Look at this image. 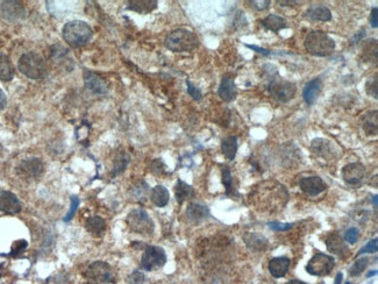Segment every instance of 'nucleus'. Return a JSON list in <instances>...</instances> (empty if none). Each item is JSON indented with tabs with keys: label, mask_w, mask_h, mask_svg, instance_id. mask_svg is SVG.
<instances>
[{
	"label": "nucleus",
	"mask_w": 378,
	"mask_h": 284,
	"mask_svg": "<svg viewBox=\"0 0 378 284\" xmlns=\"http://www.w3.org/2000/svg\"><path fill=\"white\" fill-rule=\"evenodd\" d=\"M299 186L305 193L309 194V196H318L327 190V184L318 176L303 178L299 182Z\"/></svg>",
	"instance_id": "nucleus-14"
},
{
	"label": "nucleus",
	"mask_w": 378,
	"mask_h": 284,
	"mask_svg": "<svg viewBox=\"0 0 378 284\" xmlns=\"http://www.w3.org/2000/svg\"><path fill=\"white\" fill-rule=\"evenodd\" d=\"M361 125L363 132L369 136H376L378 134V112L377 109L369 111L362 116Z\"/></svg>",
	"instance_id": "nucleus-20"
},
{
	"label": "nucleus",
	"mask_w": 378,
	"mask_h": 284,
	"mask_svg": "<svg viewBox=\"0 0 378 284\" xmlns=\"http://www.w3.org/2000/svg\"><path fill=\"white\" fill-rule=\"evenodd\" d=\"M3 14L10 20L22 19L26 17V10L19 2H4L2 5Z\"/></svg>",
	"instance_id": "nucleus-21"
},
{
	"label": "nucleus",
	"mask_w": 378,
	"mask_h": 284,
	"mask_svg": "<svg viewBox=\"0 0 378 284\" xmlns=\"http://www.w3.org/2000/svg\"><path fill=\"white\" fill-rule=\"evenodd\" d=\"M359 238H360L359 230L354 229V227L353 229H349L344 234V241L351 243V245H355V243L359 241Z\"/></svg>",
	"instance_id": "nucleus-38"
},
{
	"label": "nucleus",
	"mask_w": 378,
	"mask_h": 284,
	"mask_svg": "<svg viewBox=\"0 0 378 284\" xmlns=\"http://www.w3.org/2000/svg\"><path fill=\"white\" fill-rule=\"evenodd\" d=\"M289 284H306V283H304V282H301V281H298V279H292V281L289 282Z\"/></svg>",
	"instance_id": "nucleus-51"
},
{
	"label": "nucleus",
	"mask_w": 378,
	"mask_h": 284,
	"mask_svg": "<svg viewBox=\"0 0 378 284\" xmlns=\"http://www.w3.org/2000/svg\"><path fill=\"white\" fill-rule=\"evenodd\" d=\"M268 226L273 231H288V230H290L293 225L292 224H280V222H277V221H271V222H269Z\"/></svg>",
	"instance_id": "nucleus-43"
},
{
	"label": "nucleus",
	"mask_w": 378,
	"mask_h": 284,
	"mask_svg": "<svg viewBox=\"0 0 378 284\" xmlns=\"http://www.w3.org/2000/svg\"><path fill=\"white\" fill-rule=\"evenodd\" d=\"M246 245L250 248L251 250L255 251H261L267 249L268 247V240L265 239L263 235L256 234V233H249L246 234L243 238Z\"/></svg>",
	"instance_id": "nucleus-26"
},
{
	"label": "nucleus",
	"mask_w": 378,
	"mask_h": 284,
	"mask_svg": "<svg viewBox=\"0 0 378 284\" xmlns=\"http://www.w3.org/2000/svg\"><path fill=\"white\" fill-rule=\"evenodd\" d=\"M261 25H262L267 31L273 32V33H278L279 31L288 27V22L287 20L279 17V15L270 14L261 21Z\"/></svg>",
	"instance_id": "nucleus-24"
},
{
	"label": "nucleus",
	"mask_w": 378,
	"mask_h": 284,
	"mask_svg": "<svg viewBox=\"0 0 378 284\" xmlns=\"http://www.w3.org/2000/svg\"><path fill=\"white\" fill-rule=\"evenodd\" d=\"M368 262H369L368 258H361L357 260V261L354 263L351 269H349V275L351 276L361 275L362 273H363V270L365 269V268H367Z\"/></svg>",
	"instance_id": "nucleus-35"
},
{
	"label": "nucleus",
	"mask_w": 378,
	"mask_h": 284,
	"mask_svg": "<svg viewBox=\"0 0 378 284\" xmlns=\"http://www.w3.org/2000/svg\"><path fill=\"white\" fill-rule=\"evenodd\" d=\"M377 249H378V239L375 238L373 240L369 241L367 245H365L363 248H362L359 251V253H357V255H362V254H365V253L372 254V253H376Z\"/></svg>",
	"instance_id": "nucleus-40"
},
{
	"label": "nucleus",
	"mask_w": 378,
	"mask_h": 284,
	"mask_svg": "<svg viewBox=\"0 0 378 284\" xmlns=\"http://www.w3.org/2000/svg\"><path fill=\"white\" fill-rule=\"evenodd\" d=\"M377 41L376 40H370V41H368V43L365 44V46L363 47V49H362V54H363V58L369 61V62H377V49H375L376 47H373V50H372V46L373 44H376Z\"/></svg>",
	"instance_id": "nucleus-33"
},
{
	"label": "nucleus",
	"mask_w": 378,
	"mask_h": 284,
	"mask_svg": "<svg viewBox=\"0 0 378 284\" xmlns=\"http://www.w3.org/2000/svg\"><path fill=\"white\" fill-rule=\"evenodd\" d=\"M186 85H187V92H188V95H190L192 97V98H194L197 101H199L200 99L203 98L202 91H200L198 88H196L195 85L190 82V80H186Z\"/></svg>",
	"instance_id": "nucleus-41"
},
{
	"label": "nucleus",
	"mask_w": 378,
	"mask_h": 284,
	"mask_svg": "<svg viewBox=\"0 0 378 284\" xmlns=\"http://www.w3.org/2000/svg\"><path fill=\"white\" fill-rule=\"evenodd\" d=\"M250 5L257 11H264L270 5V2L269 0H265V2H250Z\"/></svg>",
	"instance_id": "nucleus-46"
},
{
	"label": "nucleus",
	"mask_w": 378,
	"mask_h": 284,
	"mask_svg": "<svg viewBox=\"0 0 378 284\" xmlns=\"http://www.w3.org/2000/svg\"><path fill=\"white\" fill-rule=\"evenodd\" d=\"M223 184L225 185V189H226V193L229 194V196H234L236 193V190L234 188V183H233V177L231 174V169L228 167H224L223 168Z\"/></svg>",
	"instance_id": "nucleus-32"
},
{
	"label": "nucleus",
	"mask_w": 378,
	"mask_h": 284,
	"mask_svg": "<svg viewBox=\"0 0 378 284\" xmlns=\"http://www.w3.org/2000/svg\"><path fill=\"white\" fill-rule=\"evenodd\" d=\"M345 284H351V283H349V282H347V283H345Z\"/></svg>",
	"instance_id": "nucleus-55"
},
{
	"label": "nucleus",
	"mask_w": 378,
	"mask_h": 284,
	"mask_svg": "<svg viewBox=\"0 0 378 284\" xmlns=\"http://www.w3.org/2000/svg\"><path fill=\"white\" fill-rule=\"evenodd\" d=\"M14 76V70L10 59L5 54L0 52V79L4 82H10Z\"/></svg>",
	"instance_id": "nucleus-30"
},
{
	"label": "nucleus",
	"mask_w": 378,
	"mask_h": 284,
	"mask_svg": "<svg viewBox=\"0 0 378 284\" xmlns=\"http://www.w3.org/2000/svg\"><path fill=\"white\" fill-rule=\"evenodd\" d=\"M319 284H324V283H319Z\"/></svg>",
	"instance_id": "nucleus-56"
},
{
	"label": "nucleus",
	"mask_w": 378,
	"mask_h": 284,
	"mask_svg": "<svg viewBox=\"0 0 378 284\" xmlns=\"http://www.w3.org/2000/svg\"><path fill=\"white\" fill-rule=\"evenodd\" d=\"M167 262V254L162 247L148 246L141 259V267L147 271L161 269Z\"/></svg>",
	"instance_id": "nucleus-7"
},
{
	"label": "nucleus",
	"mask_w": 378,
	"mask_h": 284,
	"mask_svg": "<svg viewBox=\"0 0 378 284\" xmlns=\"http://www.w3.org/2000/svg\"><path fill=\"white\" fill-rule=\"evenodd\" d=\"M19 70L23 75L29 77L32 79H42L46 77L48 72V67L46 61L43 60L41 55L36 52H26L19 60Z\"/></svg>",
	"instance_id": "nucleus-4"
},
{
	"label": "nucleus",
	"mask_w": 378,
	"mask_h": 284,
	"mask_svg": "<svg viewBox=\"0 0 378 284\" xmlns=\"http://www.w3.org/2000/svg\"><path fill=\"white\" fill-rule=\"evenodd\" d=\"M335 266V260L333 257L323 253L316 254L306 266V271L313 276H326L333 270Z\"/></svg>",
	"instance_id": "nucleus-9"
},
{
	"label": "nucleus",
	"mask_w": 378,
	"mask_h": 284,
	"mask_svg": "<svg viewBox=\"0 0 378 284\" xmlns=\"http://www.w3.org/2000/svg\"><path fill=\"white\" fill-rule=\"evenodd\" d=\"M158 7V2L156 0H133L128 2L127 10L134 11L139 14H148L154 11Z\"/></svg>",
	"instance_id": "nucleus-25"
},
{
	"label": "nucleus",
	"mask_w": 378,
	"mask_h": 284,
	"mask_svg": "<svg viewBox=\"0 0 378 284\" xmlns=\"http://www.w3.org/2000/svg\"><path fill=\"white\" fill-rule=\"evenodd\" d=\"M210 216V211L206 205L200 203H191L186 209V217L192 222H200Z\"/></svg>",
	"instance_id": "nucleus-23"
},
{
	"label": "nucleus",
	"mask_w": 378,
	"mask_h": 284,
	"mask_svg": "<svg viewBox=\"0 0 378 284\" xmlns=\"http://www.w3.org/2000/svg\"><path fill=\"white\" fill-rule=\"evenodd\" d=\"M151 172L152 174H156V175L164 173V164L160 160H155L151 163Z\"/></svg>",
	"instance_id": "nucleus-44"
},
{
	"label": "nucleus",
	"mask_w": 378,
	"mask_h": 284,
	"mask_svg": "<svg viewBox=\"0 0 378 284\" xmlns=\"http://www.w3.org/2000/svg\"><path fill=\"white\" fill-rule=\"evenodd\" d=\"M150 200L159 208H164L170 200V194L167 188H164L163 185H158L151 190Z\"/></svg>",
	"instance_id": "nucleus-27"
},
{
	"label": "nucleus",
	"mask_w": 378,
	"mask_h": 284,
	"mask_svg": "<svg viewBox=\"0 0 378 284\" xmlns=\"http://www.w3.org/2000/svg\"><path fill=\"white\" fill-rule=\"evenodd\" d=\"M305 49L308 54L318 58H327L335 50V41L325 32L314 31L308 33L305 39Z\"/></svg>",
	"instance_id": "nucleus-2"
},
{
	"label": "nucleus",
	"mask_w": 378,
	"mask_h": 284,
	"mask_svg": "<svg viewBox=\"0 0 378 284\" xmlns=\"http://www.w3.org/2000/svg\"><path fill=\"white\" fill-rule=\"evenodd\" d=\"M373 206H375V210H377V194L376 196H373Z\"/></svg>",
	"instance_id": "nucleus-52"
},
{
	"label": "nucleus",
	"mask_w": 378,
	"mask_h": 284,
	"mask_svg": "<svg viewBox=\"0 0 378 284\" xmlns=\"http://www.w3.org/2000/svg\"><path fill=\"white\" fill-rule=\"evenodd\" d=\"M126 222L132 232L141 235H150L154 232V222L146 211L142 209H135L128 214Z\"/></svg>",
	"instance_id": "nucleus-5"
},
{
	"label": "nucleus",
	"mask_w": 378,
	"mask_h": 284,
	"mask_svg": "<svg viewBox=\"0 0 378 284\" xmlns=\"http://www.w3.org/2000/svg\"><path fill=\"white\" fill-rule=\"evenodd\" d=\"M305 17L311 21L326 22L332 19V12L327 6L321 5V4H313L307 9Z\"/></svg>",
	"instance_id": "nucleus-18"
},
{
	"label": "nucleus",
	"mask_w": 378,
	"mask_h": 284,
	"mask_svg": "<svg viewBox=\"0 0 378 284\" xmlns=\"http://www.w3.org/2000/svg\"><path fill=\"white\" fill-rule=\"evenodd\" d=\"M378 9L377 7H373L371 10V17H370V22H371L372 28H377L378 27Z\"/></svg>",
	"instance_id": "nucleus-47"
},
{
	"label": "nucleus",
	"mask_w": 378,
	"mask_h": 284,
	"mask_svg": "<svg viewBox=\"0 0 378 284\" xmlns=\"http://www.w3.org/2000/svg\"><path fill=\"white\" fill-rule=\"evenodd\" d=\"M43 163L39 159H28L22 161L17 168L18 174L21 177L28 178V180H35L42 175Z\"/></svg>",
	"instance_id": "nucleus-12"
},
{
	"label": "nucleus",
	"mask_w": 378,
	"mask_h": 284,
	"mask_svg": "<svg viewBox=\"0 0 378 284\" xmlns=\"http://www.w3.org/2000/svg\"><path fill=\"white\" fill-rule=\"evenodd\" d=\"M144 276L140 271H134L131 275V284H143Z\"/></svg>",
	"instance_id": "nucleus-45"
},
{
	"label": "nucleus",
	"mask_w": 378,
	"mask_h": 284,
	"mask_svg": "<svg viewBox=\"0 0 378 284\" xmlns=\"http://www.w3.org/2000/svg\"><path fill=\"white\" fill-rule=\"evenodd\" d=\"M195 194V190L191 185H188L183 182L182 180H178L175 186V197L179 204H182L185 201L190 200Z\"/></svg>",
	"instance_id": "nucleus-28"
},
{
	"label": "nucleus",
	"mask_w": 378,
	"mask_h": 284,
	"mask_svg": "<svg viewBox=\"0 0 378 284\" xmlns=\"http://www.w3.org/2000/svg\"><path fill=\"white\" fill-rule=\"evenodd\" d=\"M341 282H342V274L339 273V274H337V276H336L334 284H341Z\"/></svg>",
	"instance_id": "nucleus-50"
},
{
	"label": "nucleus",
	"mask_w": 378,
	"mask_h": 284,
	"mask_svg": "<svg viewBox=\"0 0 378 284\" xmlns=\"http://www.w3.org/2000/svg\"><path fill=\"white\" fill-rule=\"evenodd\" d=\"M147 190H148V185L144 184L143 182H140L138 185H135L134 191H132L135 194V198H142L147 194Z\"/></svg>",
	"instance_id": "nucleus-42"
},
{
	"label": "nucleus",
	"mask_w": 378,
	"mask_h": 284,
	"mask_svg": "<svg viewBox=\"0 0 378 284\" xmlns=\"http://www.w3.org/2000/svg\"><path fill=\"white\" fill-rule=\"evenodd\" d=\"M6 105H7V98H6V95H5V92H4V91L2 90V89H0V111H2V109L5 108V107H6Z\"/></svg>",
	"instance_id": "nucleus-49"
},
{
	"label": "nucleus",
	"mask_w": 378,
	"mask_h": 284,
	"mask_svg": "<svg viewBox=\"0 0 378 284\" xmlns=\"http://www.w3.org/2000/svg\"><path fill=\"white\" fill-rule=\"evenodd\" d=\"M377 273V271L375 270V271H372V273H369V275H368V277H370V276H372L373 274H376Z\"/></svg>",
	"instance_id": "nucleus-54"
},
{
	"label": "nucleus",
	"mask_w": 378,
	"mask_h": 284,
	"mask_svg": "<svg viewBox=\"0 0 378 284\" xmlns=\"http://www.w3.org/2000/svg\"><path fill=\"white\" fill-rule=\"evenodd\" d=\"M27 246H28V243L25 240H18V241H15L13 243V245H12L11 255H13V257H18V255L21 254L23 250H26Z\"/></svg>",
	"instance_id": "nucleus-39"
},
{
	"label": "nucleus",
	"mask_w": 378,
	"mask_h": 284,
	"mask_svg": "<svg viewBox=\"0 0 378 284\" xmlns=\"http://www.w3.org/2000/svg\"><path fill=\"white\" fill-rule=\"evenodd\" d=\"M342 177L348 185L353 186V188H360L364 184L365 178H367V172H365L363 164L360 162H355V163L344 165L342 169Z\"/></svg>",
	"instance_id": "nucleus-11"
},
{
	"label": "nucleus",
	"mask_w": 378,
	"mask_h": 284,
	"mask_svg": "<svg viewBox=\"0 0 378 284\" xmlns=\"http://www.w3.org/2000/svg\"><path fill=\"white\" fill-rule=\"evenodd\" d=\"M128 162H130V157H128L126 153L118 154V156H116V159L114 161V168H113V172L115 175L121 174L123 170L126 169V167L128 165Z\"/></svg>",
	"instance_id": "nucleus-34"
},
{
	"label": "nucleus",
	"mask_w": 378,
	"mask_h": 284,
	"mask_svg": "<svg viewBox=\"0 0 378 284\" xmlns=\"http://www.w3.org/2000/svg\"><path fill=\"white\" fill-rule=\"evenodd\" d=\"M84 82H85V87L87 90L94 93V95H105L108 91V85L106 80L93 71H84Z\"/></svg>",
	"instance_id": "nucleus-13"
},
{
	"label": "nucleus",
	"mask_w": 378,
	"mask_h": 284,
	"mask_svg": "<svg viewBox=\"0 0 378 284\" xmlns=\"http://www.w3.org/2000/svg\"><path fill=\"white\" fill-rule=\"evenodd\" d=\"M323 90V83L319 78H314L305 85L303 90V98L308 105H313Z\"/></svg>",
	"instance_id": "nucleus-22"
},
{
	"label": "nucleus",
	"mask_w": 378,
	"mask_h": 284,
	"mask_svg": "<svg viewBox=\"0 0 378 284\" xmlns=\"http://www.w3.org/2000/svg\"><path fill=\"white\" fill-rule=\"evenodd\" d=\"M221 151L229 161L234 160L236 153H238V139H236V136L232 135L224 139L221 142Z\"/></svg>",
	"instance_id": "nucleus-29"
},
{
	"label": "nucleus",
	"mask_w": 378,
	"mask_h": 284,
	"mask_svg": "<svg viewBox=\"0 0 378 284\" xmlns=\"http://www.w3.org/2000/svg\"><path fill=\"white\" fill-rule=\"evenodd\" d=\"M218 95L225 101H232L236 98L238 90H236V85L234 83V76L225 75L223 77L218 90Z\"/></svg>",
	"instance_id": "nucleus-17"
},
{
	"label": "nucleus",
	"mask_w": 378,
	"mask_h": 284,
	"mask_svg": "<svg viewBox=\"0 0 378 284\" xmlns=\"http://www.w3.org/2000/svg\"><path fill=\"white\" fill-rule=\"evenodd\" d=\"M3 273H4V267H3V265H0V276L3 275Z\"/></svg>",
	"instance_id": "nucleus-53"
},
{
	"label": "nucleus",
	"mask_w": 378,
	"mask_h": 284,
	"mask_svg": "<svg viewBox=\"0 0 378 284\" xmlns=\"http://www.w3.org/2000/svg\"><path fill=\"white\" fill-rule=\"evenodd\" d=\"M92 34H93L92 28L86 22L80 21V20L68 22L62 31L64 41L74 48L86 44L91 40Z\"/></svg>",
	"instance_id": "nucleus-3"
},
{
	"label": "nucleus",
	"mask_w": 378,
	"mask_h": 284,
	"mask_svg": "<svg viewBox=\"0 0 378 284\" xmlns=\"http://www.w3.org/2000/svg\"><path fill=\"white\" fill-rule=\"evenodd\" d=\"M79 206V198L77 196H71L70 197V210L67 213V216L64 217V221H70L74 218L76 211H77Z\"/></svg>",
	"instance_id": "nucleus-37"
},
{
	"label": "nucleus",
	"mask_w": 378,
	"mask_h": 284,
	"mask_svg": "<svg viewBox=\"0 0 378 284\" xmlns=\"http://www.w3.org/2000/svg\"><path fill=\"white\" fill-rule=\"evenodd\" d=\"M0 211L9 214L19 213L21 211V203L12 192L0 191Z\"/></svg>",
	"instance_id": "nucleus-16"
},
{
	"label": "nucleus",
	"mask_w": 378,
	"mask_h": 284,
	"mask_svg": "<svg viewBox=\"0 0 378 284\" xmlns=\"http://www.w3.org/2000/svg\"><path fill=\"white\" fill-rule=\"evenodd\" d=\"M290 259L287 257H279V258H273L269 262V271L272 275V277L275 278H280L284 277L288 274L289 269H290Z\"/></svg>",
	"instance_id": "nucleus-19"
},
{
	"label": "nucleus",
	"mask_w": 378,
	"mask_h": 284,
	"mask_svg": "<svg viewBox=\"0 0 378 284\" xmlns=\"http://www.w3.org/2000/svg\"><path fill=\"white\" fill-rule=\"evenodd\" d=\"M365 89H367V93L372 97V98L377 99L378 98V80H377V75L373 77V78L369 79L367 82V85H365Z\"/></svg>",
	"instance_id": "nucleus-36"
},
{
	"label": "nucleus",
	"mask_w": 378,
	"mask_h": 284,
	"mask_svg": "<svg viewBox=\"0 0 378 284\" xmlns=\"http://www.w3.org/2000/svg\"><path fill=\"white\" fill-rule=\"evenodd\" d=\"M311 151L313 155L318 159L324 160L325 162H331L337 160L341 156L342 151L339 148V146L331 140L327 139H314L311 144Z\"/></svg>",
	"instance_id": "nucleus-6"
},
{
	"label": "nucleus",
	"mask_w": 378,
	"mask_h": 284,
	"mask_svg": "<svg viewBox=\"0 0 378 284\" xmlns=\"http://www.w3.org/2000/svg\"><path fill=\"white\" fill-rule=\"evenodd\" d=\"M164 44L169 50L174 52H186L195 50L199 46V39L192 31L178 28L167 36Z\"/></svg>",
	"instance_id": "nucleus-1"
},
{
	"label": "nucleus",
	"mask_w": 378,
	"mask_h": 284,
	"mask_svg": "<svg viewBox=\"0 0 378 284\" xmlns=\"http://www.w3.org/2000/svg\"><path fill=\"white\" fill-rule=\"evenodd\" d=\"M85 275L90 281L94 283H113L115 281L110 265L102 261H97L88 266Z\"/></svg>",
	"instance_id": "nucleus-10"
},
{
	"label": "nucleus",
	"mask_w": 378,
	"mask_h": 284,
	"mask_svg": "<svg viewBox=\"0 0 378 284\" xmlns=\"http://www.w3.org/2000/svg\"><path fill=\"white\" fill-rule=\"evenodd\" d=\"M326 246L332 254L337 255L340 258H344L348 254V247L345 245L344 239L337 232H332L326 238Z\"/></svg>",
	"instance_id": "nucleus-15"
},
{
	"label": "nucleus",
	"mask_w": 378,
	"mask_h": 284,
	"mask_svg": "<svg viewBox=\"0 0 378 284\" xmlns=\"http://www.w3.org/2000/svg\"><path fill=\"white\" fill-rule=\"evenodd\" d=\"M270 95L279 103H288L296 96L297 87L295 83L283 79H273L268 87Z\"/></svg>",
	"instance_id": "nucleus-8"
},
{
	"label": "nucleus",
	"mask_w": 378,
	"mask_h": 284,
	"mask_svg": "<svg viewBox=\"0 0 378 284\" xmlns=\"http://www.w3.org/2000/svg\"><path fill=\"white\" fill-rule=\"evenodd\" d=\"M247 47L249 48V49L255 50L256 52H260V54L265 55V56H268V55H270V54H271V51H270V50L263 49V48H260V47H257V46H250V44H247Z\"/></svg>",
	"instance_id": "nucleus-48"
},
{
	"label": "nucleus",
	"mask_w": 378,
	"mask_h": 284,
	"mask_svg": "<svg viewBox=\"0 0 378 284\" xmlns=\"http://www.w3.org/2000/svg\"><path fill=\"white\" fill-rule=\"evenodd\" d=\"M86 230L96 237H100L106 230V222L100 217L88 218L86 221Z\"/></svg>",
	"instance_id": "nucleus-31"
}]
</instances>
